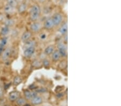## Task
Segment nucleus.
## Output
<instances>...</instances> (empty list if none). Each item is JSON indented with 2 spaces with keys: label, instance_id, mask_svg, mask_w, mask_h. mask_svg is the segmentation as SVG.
I'll list each match as a JSON object with an SVG mask.
<instances>
[{
  "label": "nucleus",
  "instance_id": "1",
  "mask_svg": "<svg viewBox=\"0 0 121 106\" xmlns=\"http://www.w3.org/2000/svg\"><path fill=\"white\" fill-rule=\"evenodd\" d=\"M58 51H59L60 56L62 57H66L67 55V47L65 44L60 42L58 44Z\"/></svg>",
  "mask_w": 121,
  "mask_h": 106
},
{
  "label": "nucleus",
  "instance_id": "2",
  "mask_svg": "<svg viewBox=\"0 0 121 106\" xmlns=\"http://www.w3.org/2000/svg\"><path fill=\"white\" fill-rule=\"evenodd\" d=\"M11 53H12V49L8 47L5 48L3 50L1 55V59L4 61H7L11 56Z\"/></svg>",
  "mask_w": 121,
  "mask_h": 106
},
{
  "label": "nucleus",
  "instance_id": "3",
  "mask_svg": "<svg viewBox=\"0 0 121 106\" xmlns=\"http://www.w3.org/2000/svg\"><path fill=\"white\" fill-rule=\"evenodd\" d=\"M28 4L24 2H23L18 4V6L17 7V11L19 14L22 15L26 12L27 10H28Z\"/></svg>",
  "mask_w": 121,
  "mask_h": 106
},
{
  "label": "nucleus",
  "instance_id": "4",
  "mask_svg": "<svg viewBox=\"0 0 121 106\" xmlns=\"http://www.w3.org/2000/svg\"><path fill=\"white\" fill-rule=\"evenodd\" d=\"M52 20L53 21V23L55 26H58L60 24H61L62 22V19H63V17H62V15L60 13H56L53 15V17H52Z\"/></svg>",
  "mask_w": 121,
  "mask_h": 106
},
{
  "label": "nucleus",
  "instance_id": "5",
  "mask_svg": "<svg viewBox=\"0 0 121 106\" xmlns=\"http://www.w3.org/2000/svg\"><path fill=\"white\" fill-rule=\"evenodd\" d=\"M35 47H31L27 48L26 49H24L23 51V54H24V57L26 58H30L35 53Z\"/></svg>",
  "mask_w": 121,
  "mask_h": 106
},
{
  "label": "nucleus",
  "instance_id": "6",
  "mask_svg": "<svg viewBox=\"0 0 121 106\" xmlns=\"http://www.w3.org/2000/svg\"><path fill=\"white\" fill-rule=\"evenodd\" d=\"M4 12L7 15H13L17 11V8L13 7L12 6H10L8 4H6L4 7Z\"/></svg>",
  "mask_w": 121,
  "mask_h": 106
},
{
  "label": "nucleus",
  "instance_id": "7",
  "mask_svg": "<svg viewBox=\"0 0 121 106\" xmlns=\"http://www.w3.org/2000/svg\"><path fill=\"white\" fill-rule=\"evenodd\" d=\"M30 28L31 31L33 32H38L41 30V28H42V25L39 23L34 22V23H32L30 25Z\"/></svg>",
  "mask_w": 121,
  "mask_h": 106
},
{
  "label": "nucleus",
  "instance_id": "8",
  "mask_svg": "<svg viewBox=\"0 0 121 106\" xmlns=\"http://www.w3.org/2000/svg\"><path fill=\"white\" fill-rule=\"evenodd\" d=\"M54 26H55V25H54L53 21L51 18L47 19L44 23V27L46 30H51Z\"/></svg>",
  "mask_w": 121,
  "mask_h": 106
},
{
  "label": "nucleus",
  "instance_id": "9",
  "mask_svg": "<svg viewBox=\"0 0 121 106\" xmlns=\"http://www.w3.org/2000/svg\"><path fill=\"white\" fill-rule=\"evenodd\" d=\"M20 96V93L17 90H13L9 94V100L11 102H14Z\"/></svg>",
  "mask_w": 121,
  "mask_h": 106
},
{
  "label": "nucleus",
  "instance_id": "10",
  "mask_svg": "<svg viewBox=\"0 0 121 106\" xmlns=\"http://www.w3.org/2000/svg\"><path fill=\"white\" fill-rule=\"evenodd\" d=\"M24 95L26 100H30L31 99L37 95V93L36 91H31L29 90H25L24 92Z\"/></svg>",
  "mask_w": 121,
  "mask_h": 106
},
{
  "label": "nucleus",
  "instance_id": "11",
  "mask_svg": "<svg viewBox=\"0 0 121 106\" xmlns=\"http://www.w3.org/2000/svg\"><path fill=\"white\" fill-rule=\"evenodd\" d=\"M29 13H34V14H39L41 13V9L39 5L37 4H35L31 7Z\"/></svg>",
  "mask_w": 121,
  "mask_h": 106
},
{
  "label": "nucleus",
  "instance_id": "12",
  "mask_svg": "<svg viewBox=\"0 0 121 106\" xmlns=\"http://www.w3.org/2000/svg\"><path fill=\"white\" fill-rule=\"evenodd\" d=\"M30 102L32 105H39L43 103V99L41 96L37 95L30 100Z\"/></svg>",
  "mask_w": 121,
  "mask_h": 106
},
{
  "label": "nucleus",
  "instance_id": "13",
  "mask_svg": "<svg viewBox=\"0 0 121 106\" xmlns=\"http://www.w3.org/2000/svg\"><path fill=\"white\" fill-rule=\"evenodd\" d=\"M32 33L30 31H25L22 34V36H21V40L23 42H25L26 41H29L30 39V38L32 36Z\"/></svg>",
  "mask_w": 121,
  "mask_h": 106
},
{
  "label": "nucleus",
  "instance_id": "14",
  "mask_svg": "<svg viewBox=\"0 0 121 106\" xmlns=\"http://www.w3.org/2000/svg\"><path fill=\"white\" fill-rule=\"evenodd\" d=\"M67 31H68V26H67V23H64V24H62L59 29V33L62 35H64L66 33H67Z\"/></svg>",
  "mask_w": 121,
  "mask_h": 106
},
{
  "label": "nucleus",
  "instance_id": "15",
  "mask_svg": "<svg viewBox=\"0 0 121 106\" xmlns=\"http://www.w3.org/2000/svg\"><path fill=\"white\" fill-rule=\"evenodd\" d=\"M8 42V38L6 37L3 38L1 40V42H0V56H1L2 53L4 49L5 46H6Z\"/></svg>",
  "mask_w": 121,
  "mask_h": 106
},
{
  "label": "nucleus",
  "instance_id": "16",
  "mask_svg": "<svg viewBox=\"0 0 121 106\" xmlns=\"http://www.w3.org/2000/svg\"><path fill=\"white\" fill-rule=\"evenodd\" d=\"M61 57V56L59 53V51L58 50L56 51H54L53 53L52 54V60L54 62H57L60 59V58Z\"/></svg>",
  "mask_w": 121,
  "mask_h": 106
},
{
  "label": "nucleus",
  "instance_id": "17",
  "mask_svg": "<svg viewBox=\"0 0 121 106\" xmlns=\"http://www.w3.org/2000/svg\"><path fill=\"white\" fill-rule=\"evenodd\" d=\"M54 51V47L53 45H49L46 47L44 51V53L46 55H50L53 53Z\"/></svg>",
  "mask_w": 121,
  "mask_h": 106
},
{
  "label": "nucleus",
  "instance_id": "18",
  "mask_svg": "<svg viewBox=\"0 0 121 106\" xmlns=\"http://www.w3.org/2000/svg\"><path fill=\"white\" fill-rule=\"evenodd\" d=\"M26 99L25 98L19 97L16 100V103L18 106H24L26 105Z\"/></svg>",
  "mask_w": 121,
  "mask_h": 106
},
{
  "label": "nucleus",
  "instance_id": "19",
  "mask_svg": "<svg viewBox=\"0 0 121 106\" xmlns=\"http://www.w3.org/2000/svg\"><path fill=\"white\" fill-rule=\"evenodd\" d=\"M23 79L19 76H16L14 77L13 80V85L14 86H17L22 82Z\"/></svg>",
  "mask_w": 121,
  "mask_h": 106
},
{
  "label": "nucleus",
  "instance_id": "20",
  "mask_svg": "<svg viewBox=\"0 0 121 106\" xmlns=\"http://www.w3.org/2000/svg\"><path fill=\"white\" fill-rule=\"evenodd\" d=\"M5 2H6V4H7L16 8H17L19 4L18 2L17 1V0H5Z\"/></svg>",
  "mask_w": 121,
  "mask_h": 106
},
{
  "label": "nucleus",
  "instance_id": "21",
  "mask_svg": "<svg viewBox=\"0 0 121 106\" xmlns=\"http://www.w3.org/2000/svg\"><path fill=\"white\" fill-rule=\"evenodd\" d=\"M25 45L23 47V49H25L29 47H35V45H36V42H35V41H28L26 42H24Z\"/></svg>",
  "mask_w": 121,
  "mask_h": 106
},
{
  "label": "nucleus",
  "instance_id": "22",
  "mask_svg": "<svg viewBox=\"0 0 121 106\" xmlns=\"http://www.w3.org/2000/svg\"><path fill=\"white\" fill-rule=\"evenodd\" d=\"M9 30H10L9 27L7 25H5L4 26H3V27L2 28L1 31V34L3 36H5L8 34V33L9 32Z\"/></svg>",
  "mask_w": 121,
  "mask_h": 106
},
{
  "label": "nucleus",
  "instance_id": "23",
  "mask_svg": "<svg viewBox=\"0 0 121 106\" xmlns=\"http://www.w3.org/2000/svg\"><path fill=\"white\" fill-rule=\"evenodd\" d=\"M40 15L39 14H34V13H30V19L32 22H36L39 18Z\"/></svg>",
  "mask_w": 121,
  "mask_h": 106
},
{
  "label": "nucleus",
  "instance_id": "24",
  "mask_svg": "<svg viewBox=\"0 0 121 106\" xmlns=\"http://www.w3.org/2000/svg\"><path fill=\"white\" fill-rule=\"evenodd\" d=\"M42 64L45 67H50V62L48 59H44V60L43 61Z\"/></svg>",
  "mask_w": 121,
  "mask_h": 106
},
{
  "label": "nucleus",
  "instance_id": "25",
  "mask_svg": "<svg viewBox=\"0 0 121 106\" xmlns=\"http://www.w3.org/2000/svg\"><path fill=\"white\" fill-rule=\"evenodd\" d=\"M13 24H14V21L13 20H12V19H8V20H6V22H5V25H7L9 27L10 26L13 25Z\"/></svg>",
  "mask_w": 121,
  "mask_h": 106
},
{
  "label": "nucleus",
  "instance_id": "26",
  "mask_svg": "<svg viewBox=\"0 0 121 106\" xmlns=\"http://www.w3.org/2000/svg\"><path fill=\"white\" fill-rule=\"evenodd\" d=\"M39 38L42 41H45V40H46L47 38H48V35L45 33H42L40 35Z\"/></svg>",
  "mask_w": 121,
  "mask_h": 106
},
{
  "label": "nucleus",
  "instance_id": "27",
  "mask_svg": "<svg viewBox=\"0 0 121 106\" xmlns=\"http://www.w3.org/2000/svg\"><path fill=\"white\" fill-rule=\"evenodd\" d=\"M46 91L47 90L45 88H38L37 90H36V92L37 93H45V92H46Z\"/></svg>",
  "mask_w": 121,
  "mask_h": 106
},
{
  "label": "nucleus",
  "instance_id": "28",
  "mask_svg": "<svg viewBox=\"0 0 121 106\" xmlns=\"http://www.w3.org/2000/svg\"><path fill=\"white\" fill-rule=\"evenodd\" d=\"M33 65H34V67H40V62H39V61H38V60L34 61V62H33Z\"/></svg>",
  "mask_w": 121,
  "mask_h": 106
},
{
  "label": "nucleus",
  "instance_id": "29",
  "mask_svg": "<svg viewBox=\"0 0 121 106\" xmlns=\"http://www.w3.org/2000/svg\"><path fill=\"white\" fill-rule=\"evenodd\" d=\"M3 93V88L1 86H0V99L2 98Z\"/></svg>",
  "mask_w": 121,
  "mask_h": 106
},
{
  "label": "nucleus",
  "instance_id": "30",
  "mask_svg": "<svg viewBox=\"0 0 121 106\" xmlns=\"http://www.w3.org/2000/svg\"><path fill=\"white\" fill-rule=\"evenodd\" d=\"M47 0H38V2L40 3H44L46 2Z\"/></svg>",
  "mask_w": 121,
  "mask_h": 106
},
{
  "label": "nucleus",
  "instance_id": "31",
  "mask_svg": "<svg viewBox=\"0 0 121 106\" xmlns=\"http://www.w3.org/2000/svg\"><path fill=\"white\" fill-rule=\"evenodd\" d=\"M17 1L18 2V3H20L23 2H24V0H17Z\"/></svg>",
  "mask_w": 121,
  "mask_h": 106
},
{
  "label": "nucleus",
  "instance_id": "32",
  "mask_svg": "<svg viewBox=\"0 0 121 106\" xmlns=\"http://www.w3.org/2000/svg\"><path fill=\"white\" fill-rule=\"evenodd\" d=\"M31 1L33 2H38V0H31Z\"/></svg>",
  "mask_w": 121,
  "mask_h": 106
},
{
  "label": "nucleus",
  "instance_id": "33",
  "mask_svg": "<svg viewBox=\"0 0 121 106\" xmlns=\"http://www.w3.org/2000/svg\"><path fill=\"white\" fill-rule=\"evenodd\" d=\"M0 1H5V0H0Z\"/></svg>",
  "mask_w": 121,
  "mask_h": 106
},
{
  "label": "nucleus",
  "instance_id": "34",
  "mask_svg": "<svg viewBox=\"0 0 121 106\" xmlns=\"http://www.w3.org/2000/svg\"><path fill=\"white\" fill-rule=\"evenodd\" d=\"M56 1H58V0H56Z\"/></svg>",
  "mask_w": 121,
  "mask_h": 106
}]
</instances>
